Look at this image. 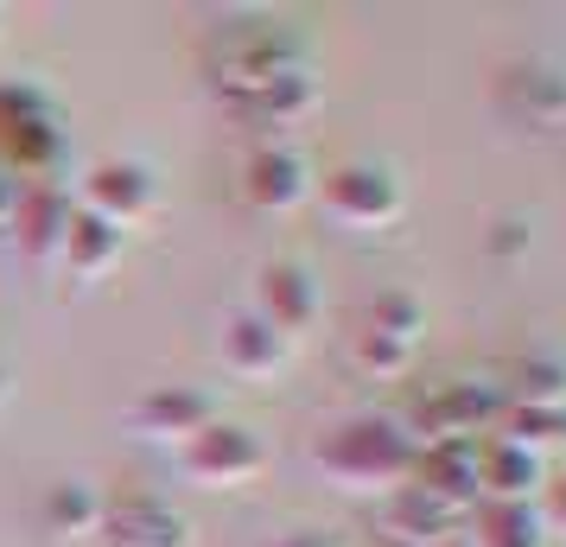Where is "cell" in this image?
Here are the masks:
<instances>
[{"instance_id":"1","label":"cell","mask_w":566,"mask_h":547,"mask_svg":"<svg viewBox=\"0 0 566 547\" xmlns=\"http://www.w3.org/2000/svg\"><path fill=\"white\" fill-rule=\"evenodd\" d=\"M413 459H420V440L408 433V420L376 414V408L332 420L318 433V445H312V465H318L325 484H337V491H350V496H376V503L408 484Z\"/></svg>"},{"instance_id":"2","label":"cell","mask_w":566,"mask_h":547,"mask_svg":"<svg viewBox=\"0 0 566 547\" xmlns=\"http://www.w3.org/2000/svg\"><path fill=\"white\" fill-rule=\"evenodd\" d=\"M293 71H312L306 39L286 32V27H268V20L217 32V45H210V83H217V96H223L230 108L249 103V96H261L268 83L293 77Z\"/></svg>"},{"instance_id":"3","label":"cell","mask_w":566,"mask_h":547,"mask_svg":"<svg viewBox=\"0 0 566 547\" xmlns=\"http://www.w3.org/2000/svg\"><path fill=\"white\" fill-rule=\"evenodd\" d=\"M312 198H318V210L332 217L337 230H350V235H382V230H395L401 210H408L401 172L382 166V159H344V166H332Z\"/></svg>"},{"instance_id":"4","label":"cell","mask_w":566,"mask_h":547,"mask_svg":"<svg viewBox=\"0 0 566 547\" xmlns=\"http://www.w3.org/2000/svg\"><path fill=\"white\" fill-rule=\"evenodd\" d=\"M420 338H427V313H420V299L413 293H376L369 306H363L357 332H350V364L363 376H408L413 357H420Z\"/></svg>"},{"instance_id":"5","label":"cell","mask_w":566,"mask_h":547,"mask_svg":"<svg viewBox=\"0 0 566 547\" xmlns=\"http://www.w3.org/2000/svg\"><path fill=\"white\" fill-rule=\"evenodd\" d=\"M57 147H64L57 108L27 83H0V179L39 185V172L57 159Z\"/></svg>"},{"instance_id":"6","label":"cell","mask_w":566,"mask_h":547,"mask_svg":"<svg viewBox=\"0 0 566 547\" xmlns=\"http://www.w3.org/2000/svg\"><path fill=\"white\" fill-rule=\"evenodd\" d=\"M179 471L198 491H242V484H255L268 471V445L242 420H210L205 433H191L179 445Z\"/></svg>"},{"instance_id":"7","label":"cell","mask_w":566,"mask_h":547,"mask_svg":"<svg viewBox=\"0 0 566 547\" xmlns=\"http://www.w3.org/2000/svg\"><path fill=\"white\" fill-rule=\"evenodd\" d=\"M496 108L535 134L566 128V57H547V52L510 57L496 71Z\"/></svg>"},{"instance_id":"8","label":"cell","mask_w":566,"mask_h":547,"mask_svg":"<svg viewBox=\"0 0 566 547\" xmlns=\"http://www.w3.org/2000/svg\"><path fill=\"white\" fill-rule=\"evenodd\" d=\"M83 210H96L103 223L115 230H134V223H147L159 210V172L147 159H103V166H90L71 191Z\"/></svg>"},{"instance_id":"9","label":"cell","mask_w":566,"mask_h":547,"mask_svg":"<svg viewBox=\"0 0 566 547\" xmlns=\"http://www.w3.org/2000/svg\"><path fill=\"white\" fill-rule=\"evenodd\" d=\"M496 414H503V395L490 389V382H439V389H427L401 420H408L413 440L427 445V440H484L478 427L496 420Z\"/></svg>"},{"instance_id":"10","label":"cell","mask_w":566,"mask_h":547,"mask_svg":"<svg viewBox=\"0 0 566 547\" xmlns=\"http://www.w3.org/2000/svg\"><path fill=\"white\" fill-rule=\"evenodd\" d=\"M249 313H261L281 338H300L325 313V287H318V274L306 261H268L255 274V306Z\"/></svg>"},{"instance_id":"11","label":"cell","mask_w":566,"mask_h":547,"mask_svg":"<svg viewBox=\"0 0 566 547\" xmlns=\"http://www.w3.org/2000/svg\"><path fill=\"white\" fill-rule=\"evenodd\" d=\"M318 191V172L306 166L300 147H286V140H268L255 154L242 159V198L268 217H286V210H300Z\"/></svg>"},{"instance_id":"12","label":"cell","mask_w":566,"mask_h":547,"mask_svg":"<svg viewBox=\"0 0 566 547\" xmlns=\"http://www.w3.org/2000/svg\"><path fill=\"white\" fill-rule=\"evenodd\" d=\"M103 541L108 547H191V516L166 496L128 491L103 503Z\"/></svg>"},{"instance_id":"13","label":"cell","mask_w":566,"mask_h":547,"mask_svg":"<svg viewBox=\"0 0 566 547\" xmlns=\"http://www.w3.org/2000/svg\"><path fill=\"white\" fill-rule=\"evenodd\" d=\"M217 364L230 369L235 382H274L286 364H293V338H281L261 313H230L223 332H217Z\"/></svg>"},{"instance_id":"14","label":"cell","mask_w":566,"mask_h":547,"mask_svg":"<svg viewBox=\"0 0 566 547\" xmlns=\"http://www.w3.org/2000/svg\"><path fill=\"white\" fill-rule=\"evenodd\" d=\"M134 433L154 445H172L179 452L191 433H205L210 420H217V401H210L205 389H191V382H159V389H147L140 401H134Z\"/></svg>"},{"instance_id":"15","label":"cell","mask_w":566,"mask_h":547,"mask_svg":"<svg viewBox=\"0 0 566 547\" xmlns=\"http://www.w3.org/2000/svg\"><path fill=\"white\" fill-rule=\"evenodd\" d=\"M547 491V459L528 445L490 433L478 440V503H541Z\"/></svg>"},{"instance_id":"16","label":"cell","mask_w":566,"mask_h":547,"mask_svg":"<svg viewBox=\"0 0 566 547\" xmlns=\"http://www.w3.org/2000/svg\"><path fill=\"white\" fill-rule=\"evenodd\" d=\"M77 198L57 191V185H20L13 198V223H7V242L20 249L27 261H57V242H64V223H71Z\"/></svg>"},{"instance_id":"17","label":"cell","mask_w":566,"mask_h":547,"mask_svg":"<svg viewBox=\"0 0 566 547\" xmlns=\"http://www.w3.org/2000/svg\"><path fill=\"white\" fill-rule=\"evenodd\" d=\"M382 528H388V541H401V547H446V541H459L464 509H452L446 496L420 491V484H401L395 496H382Z\"/></svg>"},{"instance_id":"18","label":"cell","mask_w":566,"mask_h":547,"mask_svg":"<svg viewBox=\"0 0 566 547\" xmlns=\"http://www.w3.org/2000/svg\"><path fill=\"white\" fill-rule=\"evenodd\" d=\"M420 491L446 496L452 509H478V440H427L420 445V459H413V477Z\"/></svg>"},{"instance_id":"19","label":"cell","mask_w":566,"mask_h":547,"mask_svg":"<svg viewBox=\"0 0 566 547\" xmlns=\"http://www.w3.org/2000/svg\"><path fill=\"white\" fill-rule=\"evenodd\" d=\"M128 255V230H115L103 223L96 210H71V223H64V242H57V267L71 274V281H103L115 261Z\"/></svg>"},{"instance_id":"20","label":"cell","mask_w":566,"mask_h":547,"mask_svg":"<svg viewBox=\"0 0 566 547\" xmlns=\"http://www.w3.org/2000/svg\"><path fill=\"white\" fill-rule=\"evenodd\" d=\"M503 408H566V350H515L503 364Z\"/></svg>"},{"instance_id":"21","label":"cell","mask_w":566,"mask_h":547,"mask_svg":"<svg viewBox=\"0 0 566 547\" xmlns=\"http://www.w3.org/2000/svg\"><path fill=\"white\" fill-rule=\"evenodd\" d=\"M464 541L471 547H547V516L541 503H478L464 516Z\"/></svg>"},{"instance_id":"22","label":"cell","mask_w":566,"mask_h":547,"mask_svg":"<svg viewBox=\"0 0 566 547\" xmlns=\"http://www.w3.org/2000/svg\"><path fill=\"white\" fill-rule=\"evenodd\" d=\"M312 108H318V71H293V77L268 83L261 96L235 103V115L255 122V128H293V122H306Z\"/></svg>"},{"instance_id":"23","label":"cell","mask_w":566,"mask_h":547,"mask_svg":"<svg viewBox=\"0 0 566 547\" xmlns=\"http://www.w3.org/2000/svg\"><path fill=\"white\" fill-rule=\"evenodd\" d=\"M45 522H52V535H64V541H83V535L103 528V496L90 491V484H77V477H64L45 496Z\"/></svg>"},{"instance_id":"24","label":"cell","mask_w":566,"mask_h":547,"mask_svg":"<svg viewBox=\"0 0 566 547\" xmlns=\"http://www.w3.org/2000/svg\"><path fill=\"white\" fill-rule=\"evenodd\" d=\"M503 440L547 459V445H566V408H503Z\"/></svg>"},{"instance_id":"25","label":"cell","mask_w":566,"mask_h":547,"mask_svg":"<svg viewBox=\"0 0 566 547\" xmlns=\"http://www.w3.org/2000/svg\"><path fill=\"white\" fill-rule=\"evenodd\" d=\"M528 249V223L522 217H496L490 223V255H522Z\"/></svg>"},{"instance_id":"26","label":"cell","mask_w":566,"mask_h":547,"mask_svg":"<svg viewBox=\"0 0 566 547\" xmlns=\"http://www.w3.org/2000/svg\"><path fill=\"white\" fill-rule=\"evenodd\" d=\"M541 516H547V535H566V471L560 477H547V491H541Z\"/></svg>"},{"instance_id":"27","label":"cell","mask_w":566,"mask_h":547,"mask_svg":"<svg viewBox=\"0 0 566 547\" xmlns=\"http://www.w3.org/2000/svg\"><path fill=\"white\" fill-rule=\"evenodd\" d=\"M268 547H344L332 528H293V535H274Z\"/></svg>"},{"instance_id":"28","label":"cell","mask_w":566,"mask_h":547,"mask_svg":"<svg viewBox=\"0 0 566 547\" xmlns=\"http://www.w3.org/2000/svg\"><path fill=\"white\" fill-rule=\"evenodd\" d=\"M13 198H20V185L0 179V235H7V223H13Z\"/></svg>"},{"instance_id":"29","label":"cell","mask_w":566,"mask_h":547,"mask_svg":"<svg viewBox=\"0 0 566 547\" xmlns=\"http://www.w3.org/2000/svg\"><path fill=\"white\" fill-rule=\"evenodd\" d=\"M0 401H7V369H0Z\"/></svg>"},{"instance_id":"30","label":"cell","mask_w":566,"mask_h":547,"mask_svg":"<svg viewBox=\"0 0 566 547\" xmlns=\"http://www.w3.org/2000/svg\"><path fill=\"white\" fill-rule=\"evenodd\" d=\"M446 547H471V541H464V535H459V541H446Z\"/></svg>"}]
</instances>
